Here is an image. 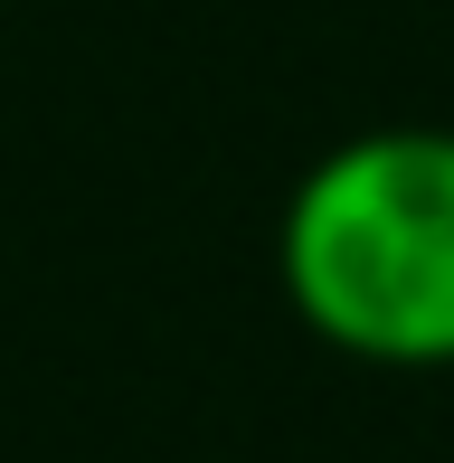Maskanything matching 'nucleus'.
<instances>
[{
  "label": "nucleus",
  "mask_w": 454,
  "mask_h": 463,
  "mask_svg": "<svg viewBox=\"0 0 454 463\" xmlns=\"http://www.w3.org/2000/svg\"><path fill=\"white\" fill-rule=\"evenodd\" d=\"M303 331L379 369H454V133L388 123L322 152L275 237Z\"/></svg>",
  "instance_id": "obj_1"
}]
</instances>
